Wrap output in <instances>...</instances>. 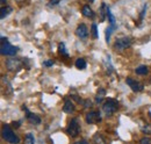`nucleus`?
Returning <instances> with one entry per match:
<instances>
[{
	"label": "nucleus",
	"instance_id": "1",
	"mask_svg": "<svg viewBox=\"0 0 151 144\" xmlns=\"http://www.w3.org/2000/svg\"><path fill=\"white\" fill-rule=\"evenodd\" d=\"M1 135H2V138L11 144H19L20 143V138L13 132V130L11 129L9 126H4L2 127V131H1Z\"/></svg>",
	"mask_w": 151,
	"mask_h": 144
},
{
	"label": "nucleus",
	"instance_id": "2",
	"mask_svg": "<svg viewBox=\"0 0 151 144\" xmlns=\"http://www.w3.org/2000/svg\"><path fill=\"white\" fill-rule=\"evenodd\" d=\"M117 107H119V102L115 99H107L102 106V110L107 116H111L116 112Z\"/></svg>",
	"mask_w": 151,
	"mask_h": 144
},
{
	"label": "nucleus",
	"instance_id": "3",
	"mask_svg": "<svg viewBox=\"0 0 151 144\" xmlns=\"http://www.w3.org/2000/svg\"><path fill=\"white\" fill-rule=\"evenodd\" d=\"M66 132L71 137H77L79 135V132H80V125H79V120L77 117L72 119L70 121L69 126L66 128Z\"/></svg>",
	"mask_w": 151,
	"mask_h": 144
},
{
	"label": "nucleus",
	"instance_id": "4",
	"mask_svg": "<svg viewBox=\"0 0 151 144\" xmlns=\"http://www.w3.org/2000/svg\"><path fill=\"white\" fill-rule=\"evenodd\" d=\"M6 68L11 72H18L22 68V60L17 57H11L6 60Z\"/></svg>",
	"mask_w": 151,
	"mask_h": 144
},
{
	"label": "nucleus",
	"instance_id": "5",
	"mask_svg": "<svg viewBox=\"0 0 151 144\" xmlns=\"http://www.w3.org/2000/svg\"><path fill=\"white\" fill-rule=\"evenodd\" d=\"M132 45V38L123 36V37H119L116 38L115 43H114V48L116 50H124L127 48H129Z\"/></svg>",
	"mask_w": 151,
	"mask_h": 144
},
{
	"label": "nucleus",
	"instance_id": "6",
	"mask_svg": "<svg viewBox=\"0 0 151 144\" xmlns=\"http://www.w3.org/2000/svg\"><path fill=\"white\" fill-rule=\"evenodd\" d=\"M0 53L4 56H15L18 53V48L9 44L8 41L6 42H1V48H0Z\"/></svg>",
	"mask_w": 151,
	"mask_h": 144
},
{
	"label": "nucleus",
	"instance_id": "7",
	"mask_svg": "<svg viewBox=\"0 0 151 144\" xmlns=\"http://www.w3.org/2000/svg\"><path fill=\"white\" fill-rule=\"evenodd\" d=\"M85 120L88 125H94L101 122V114L99 112H90L85 115Z\"/></svg>",
	"mask_w": 151,
	"mask_h": 144
},
{
	"label": "nucleus",
	"instance_id": "8",
	"mask_svg": "<svg viewBox=\"0 0 151 144\" xmlns=\"http://www.w3.org/2000/svg\"><path fill=\"white\" fill-rule=\"evenodd\" d=\"M22 109H23V110H26L27 119L29 120V122H30L32 125H40V123H41V117H40V116H37L36 114H34V113H32V112H29L26 106H23Z\"/></svg>",
	"mask_w": 151,
	"mask_h": 144
},
{
	"label": "nucleus",
	"instance_id": "9",
	"mask_svg": "<svg viewBox=\"0 0 151 144\" xmlns=\"http://www.w3.org/2000/svg\"><path fill=\"white\" fill-rule=\"evenodd\" d=\"M126 83H127V85H129V87H130L134 92H141V91H143V89H144V86H143L141 83L134 80L132 78H127V79H126Z\"/></svg>",
	"mask_w": 151,
	"mask_h": 144
},
{
	"label": "nucleus",
	"instance_id": "10",
	"mask_svg": "<svg viewBox=\"0 0 151 144\" xmlns=\"http://www.w3.org/2000/svg\"><path fill=\"white\" fill-rule=\"evenodd\" d=\"M76 35L78 37H80V38H86L87 35H88V29H87L86 24L80 23L76 29Z\"/></svg>",
	"mask_w": 151,
	"mask_h": 144
},
{
	"label": "nucleus",
	"instance_id": "11",
	"mask_svg": "<svg viewBox=\"0 0 151 144\" xmlns=\"http://www.w3.org/2000/svg\"><path fill=\"white\" fill-rule=\"evenodd\" d=\"M75 104L70 100V99H65V104H64V107H63V112L66 113V114H71L72 112H75Z\"/></svg>",
	"mask_w": 151,
	"mask_h": 144
},
{
	"label": "nucleus",
	"instance_id": "12",
	"mask_svg": "<svg viewBox=\"0 0 151 144\" xmlns=\"http://www.w3.org/2000/svg\"><path fill=\"white\" fill-rule=\"evenodd\" d=\"M81 13H83V15L86 17V18H94V12L92 11V8H91L88 5L83 6V8H81Z\"/></svg>",
	"mask_w": 151,
	"mask_h": 144
},
{
	"label": "nucleus",
	"instance_id": "13",
	"mask_svg": "<svg viewBox=\"0 0 151 144\" xmlns=\"http://www.w3.org/2000/svg\"><path fill=\"white\" fill-rule=\"evenodd\" d=\"M106 96V90L105 89H99L98 93H96V96H95V102L99 104L104 100V98Z\"/></svg>",
	"mask_w": 151,
	"mask_h": 144
},
{
	"label": "nucleus",
	"instance_id": "14",
	"mask_svg": "<svg viewBox=\"0 0 151 144\" xmlns=\"http://www.w3.org/2000/svg\"><path fill=\"white\" fill-rule=\"evenodd\" d=\"M107 11H108L107 5H106V4H102V5H101V7H100V14H101V17H100V21H101V22H104V21L106 20V17H107Z\"/></svg>",
	"mask_w": 151,
	"mask_h": 144
},
{
	"label": "nucleus",
	"instance_id": "15",
	"mask_svg": "<svg viewBox=\"0 0 151 144\" xmlns=\"http://www.w3.org/2000/svg\"><path fill=\"white\" fill-rule=\"evenodd\" d=\"M93 140H94V142L96 144H108L106 137H104L101 134H95L94 136H93Z\"/></svg>",
	"mask_w": 151,
	"mask_h": 144
},
{
	"label": "nucleus",
	"instance_id": "16",
	"mask_svg": "<svg viewBox=\"0 0 151 144\" xmlns=\"http://www.w3.org/2000/svg\"><path fill=\"white\" fill-rule=\"evenodd\" d=\"M12 13V8L11 7H8V6H4V7H1V11H0V18L1 19H5L7 15H9Z\"/></svg>",
	"mask_w": 151,
	"mask_h": 144
},
{
	"label": "nucleus",
	"instance_id": "17",
	"mask_svg": "<svg viewBox=\"0 0 151 144\" xmlns=\"http://www.w3.org/2000/svg\"><path fill=\"white\" fill-rule=\"evenodd\" d=\"M86 60L84 59V58H78L77 60H76V68L77 69H79V70H84V69H86Z\"/></svg>",
	"mask_w": 151,
	"mask_h": 144
},
{
	"label": "nucleus",
	"instance_id": "18",
	"mask_svg": "<svg viewBox=\"0 0 151 144\" xmlns=\"http://www.w3.org/2000/svg\"><path fill=\"white\" fill-rule=\"evenodd\" d=\"M115 28H116L115 24H111L109 27H107V29H106V42L107 43L111 41V35H112V33L115 30Z\"/></svg>",
	"mask_w": 151,
	"mask_h": 144
},
{
	"label": "nucleus",
	"instance_id": "19",
	"mask_svg": "<svg viewBox=\"0 0 151 144\" xmlns=\"http://www.w3.org/2000/svg\"><path fill=\"white\" fill-rule=\"evenodd\" d=\"M105 65H106V69L108 73H112L113 72V66H112V62H111V56H106L105 58Z\"/></svg>",
	"mask_w": 151,
	"mask_h": 144
},
{
	"label": "nucleus",
	"instance_id": "20",
	"mask_svg": "<svg viewBox=\"0 0 151 144\" xmlns=\"http://www.w3.org/2000/svg\"><path fill=\"white\" fill-rule=\"evenodd\" d=\"M24 144H35V137L33 134H27L24 137Z\"/></svg>",
	"mask_w": 151,
	"mask_h": 144
},
{
	"label": "nucleus",
	"instance_id": "21",
	"mask_svg": "<svg viewBox=\"0 0 151 144\" xmlns=\"http://www.w3.org/2000/svg\"><path fill=\"white\" fill-rule=\"evenodd\" d=\"M148 68L145 66V65H141V66H138L137 69H136V73L137 74H147L148 73Z\"/></svg>",
	"mask_w": 151,
	"mask_h": 144
},
{
	"label": "nucleus",
	"instance_id": "22",
	"mask_svg": "<svg viewBox=\"0 0 151 144\" xmlns=\"http://www.w3.org/2000/svg\"><path fill=\"white\" fill-rule=\"evenodd\" d=\"M58 50H59L60 54L64 55L65 57H69V54H68V51H66V48H65V44H64V43H59V45H58Z\"/></svg>",
	"mask_w": 151,
	"mask_h": 144
},
{
	"label": "nucleus",
	"instance_id": "23",
	"mask_svg": "<svg viewBox=\"0 0 151 144\" xmlns=\"http://www.w3.org/2000/svg\"><path fill=\"white\" fill-rule=\"evenodd\" d=\"M142 132H144L145 135H150L151 134V123L150 125H145L142 128Z\"/></svg>",
	"mask_w": 151,
	"mask_h": 144
},
{
	"label": "nucleus",
	"instance_id": "24",
	"mask_svg": "<svg viewBox=\"0 0 151 144\" xmlns=\"http://www.w3.org/2000/svg\"><path fill=\"white\" fill-rule=\"evenodd\" d=\"M92 34H93V38H98V29H96L95 23L92 24Z\"/></svg>",
	"mask_w": 151,
	"mask_h": 144
},
{
	"label": "nucleus",
	"instance_id": "25",
	"mask_svg": "<svg viewBox=\"0 0 151 144\" xmlns=\"http://www.w3.org/2000/svg\"><path fill=\"white\" fill-rule=\"evenodd\" d=\"M145 12H147V4L143 6V9H142V12H141V14H139V21H142V20H143Z\"/></svg>",
	"mask_w": 151,
	"mask_h": 144
},
{
	"label": "nucleus",
	"instance_id": "26",
	"mask_svg": "<svg viewBox=\"0 0 151 144\" xmlns=\"http://www.w3.org/2000/svg\"><path fill=\"white\" fill-rule=\"evenodd\" d=\"M151 143V140L148 138V137H143L141 141H139V144H150Z\"/></svg>",
	"mask_w": 151,
	"mask_h": 144
},
{
	"label": "nucleus",
	"instance_id": "27",
	"mask_svg": "<svg viewBox=\"0 0 151 144\" xmlns=\"http://www.w3.org/2000/svg\"><path fill=\"white\" fill-rule=\"evenodd\" d=\"M43 64H44V66L50 68V66H52V65H54V62H52V60H45Z\"/></svg>",
	"mask_w": 151,
	"mask_h": 144
},
{
	"label": "nucleus",
	"instance_id": "28",
	"mask_svg": "<svg viewBox=\"0 0 151 144\" xmlns=\"http://www.w3.org/2000/svg\"><path fill=\"white\" fill-rule=\"evenodd\" d=\"M84 102H85V104H84V107H85V108L91 107V106H92V102H91V100H88V99H86Z\"/></svg>",
	"mask_w": 151,
	"mask_h": 144
},
{
	"label": "nucleus",
	"instance_id": "29",
	"mask_svg": "<svg viewBox=\"0 0 151 144\" xmlns=\"http://www.w3.org/2000/svg\"><path fill=\"white\" fill-rule=\"evenodd\" d=\"M59 1H60V0H49V5L55 6V5H57V4H59Z\"/></svg>",
	"mask_w": 151,
	"mask_h": 144
},
{
	"label": "nucleus",
	"instance_id": "30",
	"mask_svg": "<svg viewBox=\"0 0 151 144\" xmlns=\"http://www.w3.org/2000/svg\"><path fill=\"white\" fill-rule=\"evenodd\" d=\"M21 126V121H17V122H13V127L14 128H19Z\"/></svg>",
	"mask_w": 151,
	"mask_h": 144
},
{
	"label": "nucleus",
	"instance_id": "31",
	"mask_svg": "<svg viewBox=\"0 0 151 144\" xmlns=\"http://www.w3.org/2000/svg\"><path fill=\"white\" fill-rule=\"evenodd\" d=\"M79 144H90L87 141H85V140H81V141H79Z\"/></svg>",
	"mask_w": 151,
	"mask_h": 144
},
{
	"label": "nucleus",
	"instance_id": "32",
	"mask_svg": "<svg viewBox=\"0 0 151 144\" xmlns=\"http://www.w3.org/2000/svg\"><path fill=\"white\" fill-rule=\"evenodd\" d=\"M0 2H1V4H2V5H5V4H6V0H1V1H0Z\"/></svg>",
	"mask_w": 151,
	"mask_h": 144
},
{
	"label": "nucleus",
	"instance_id": "33",
	"mask_svg": "<svg viewBox=\"0 0 151 144\" xmlns=\"http://www.w3.org/2000/svg\"><path fill=\"white\" fill-rule=\"evenodd\" d=\"M87 1H94V0H87Z\"/></svg>",
	"mask_w": 151,
	"mask_h": 144
},
{
	"label": "nucleus",
	"instance_id": "34",
	"mask_svg": "<svg viewBox=\"0 0 151 144\" xmlns=\"http://www.w3.org/2000/svg\"><path fill=\"white\" fill-rule=\"evenodd\" d=\"M75 144H79V142H76V143Z\"/></svg>",
	"mask_w": 151,
	"mask_h": 144
},
{
	"label": "nucleus",
	"instance_id": "35",
	"mask_svg": "<svg viewBox=\"0 0 151 144\" xmlns=\"http://www.w3.org/2000/svg\"><path fill=\"white\" fill-rule=\"evenodd\" d=\"M18 1H22V0H18Z\"/></svg>",
	"mask_w": 151,
	"mask_h": 144
}]
</instances>
